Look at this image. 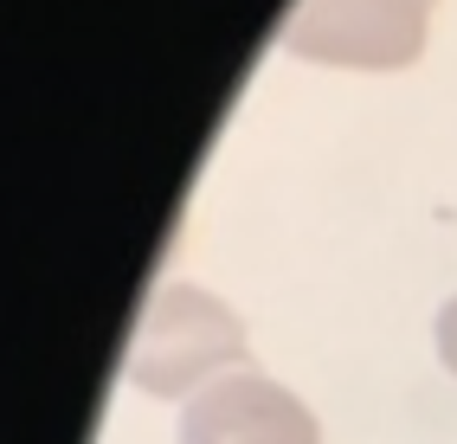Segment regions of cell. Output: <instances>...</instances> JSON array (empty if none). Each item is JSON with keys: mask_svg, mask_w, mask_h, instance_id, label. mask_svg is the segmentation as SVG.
I'll use <instances>...</instances> for the list:
<instances>
[{"mask_svg": "<svg viewBox=\"0 0 457 444\" xmlns=\"http://www.w3.org/2000/svg\"><path fill=\"white\" fill-rule=\"evenodd\" d=\"M232 374L245 367V335H238V316L226 303H212L206 290H162L155 309H148L136 354H129V380L142 393H187L206 374Z\"/></svg>", "mask_w": 457, "mask_h": 444, "instance_id": "7a4b0ae2", "label": "cell"}, {"mask_svg": "<svg viewBox=\"0 0 457 444\" xmlns=\"http://www.w3.org/2000/svg\"><path fill=\"white\" fill-rule=\"evenodd\" d=\"M432 335H438V361L457 374V296H451V303L438 309V322H432Z\"/></svg>", "mask_w": 457, "mask_h": 444, "instance_id": "277c9868", "label": "cell"}, {"mask_svg": "<svg viewBox=\"0 0 457 444\" xmlns=\"http://www.w3.org/2000/svg\"><path fill=\"white\" fill-rule=\"evenodd\" d=\"M180 444H322V432L290 387L252 367H232L194 393L187 419H180Z\"/></svg>", "mask_w": 457, "mask_h": 444, "instance_id": "3957f363", "label": "cell"}, {"mask_svg": "<svg viewBox=\"0 0 457 444\" xmlns=\"http://www.w3.org/2000/svg\"><path fill=\"white\" fill-rule=\"evenodd\" d=\"M438 0H296L284 20V45L316 65L354 71H400L425 52Z\"/></svg>", "mask_w": 457, "mask_h": 444, "instance_id": "6da1fadb", "label": "cell"}]
</instances>
